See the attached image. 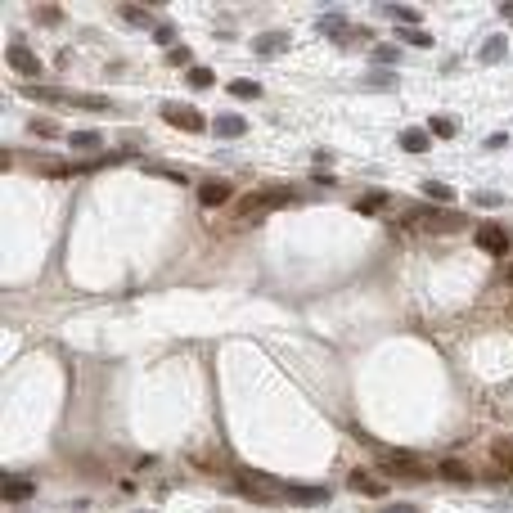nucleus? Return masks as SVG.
Here are the masks:
<instances>
[{
    "mask_svg": "<svg viewBox=\"0 0 513 513\" xmlns=\"http://www.w3.org/2000/svg\"><path fill=\"white\" fill-rule=\"evenodd\" d=\"M401 230H419V234L464 230V212H450V207H410L401 216Z\"/></svg>",
    "mask_w": 513,
    "mask_h": 513,
    "instance_id": "nucleus-1",
    "label": "nucleus"
},
{
    "mask_svg": "<svg viewBox=\"0 0 513 513\" xmlns=\"http://www.w3.org/2000/svg\"><path fill=\"white\" fill-rule=\"evenodd\" d=\"M163 117L171 122V127H180V131H203L207 127V117L194 108V104H163Z\"/></svg>",
    "mask_w": 513,
    "mask_h": 513,
    "instance_id": "nucleus-2",
    "label": "nucleus"
},
{
    "mask_svg": "<svg viewBox=\"0 0 513 513\" xmlns=\"http://www.w3.org/2000/svg\"><path fill=\"white\" fill-rule=\"evenodd\" d=\"M347 487L356 491V496H369V500H383L387 496V482L378 478V473H369V469H351L347 473Z\"/></svg>",
    "mask_w": 513,
    "mask_h": 513,
    "instance_id": "nucleus-3",
    "label": "nucleus"
},
{
    "mask_svg": "<svg viewBox=\"0 0 513 513\" xmlns=\"http://www.w3.org/2000/svg\"><path fill=\"white\" fill-rule=\"evenodd\" d=\"M473 243H478L482 252H491V256H505L509 252V230H505V225H478Z\"/></svg>",
    "mask_w": 513,
    "mask_h": 513,
    "instance_id": "nucleus-4",
    "label": "nucleus"
},
{
    "mask_svg": "<svg viewBox=\"0 0 513 513\" xmlns=\"http://www.w3.org/2000/svg\"><path fill=\"white\" fill-rule=\"evenodd\" d=\"M270 207V198H266V189H252V194H243L239 203H234V225H248L256 212H266Z\"/></svg>",
    "mask_w": 513,
    "mask_h": 513,
    "instance_id": "nucleus-5",
    "label": "nucleus"
},
{
    "mask_svg": "<svg viewBox=\"0 0 513 513\" xmlns=\"http://www.w3.org/2000/svg\"><path fill=\"white\" fill-rule=\"evenodd\" d=\"M9 68L14 72H23V77H41V59H36L32 50H27V45H9Z\"/></svg>",
    "mask_w": 513,
    "mask_h": 513,
    "instance_id": "nucleus-6",
    "label": "nucleus"
},
{
    "mask_svg": "<svg viewBox=\"0 0 513 513\" xmlns=\"http://www.w3.org/2000/svg\"><path fill=\"white\" fill-rule=\"evenodd\" d=\"M234 491L248 496V500H275L270 496V482H261L256 473H234Z\"/></svg>",
    "mask_w": 513,
    "mask_h": 513,
    "instance_id": "nucleus-7",
    "label": "nucleus"
},
{
    "mask_svg": "<svg viewBox=\"0 0 513 513\" xmlns=\"http://www.w3.org/2000/svg\"><path fill=\"white\" fill-rule=\"evenodd\" d=\"M198 203L203 207H225L230 203V180H203V185H198Z\"/></svg>",
    "mask_w": 513,
    "mask_h": 513,
    "instance_id": "nucleus-8",
    "label": "nucleus"
},
{
    "mask_svg": "<svg viewBox=\"0 0 513 513\" xmlns=\"http://www.w3.org/2000/svg\"><path fill=\"white\" fill-rule=\"evenodd\" d=\"M383 473H396V478H423V464L414 459H405V455H383Z\"/></svg>",
    "mask_w": 513,
    "mask_h": 513,
    "instance_id": "nucleus-9",
    "label": "nucleus"
},
{
    "mask_svg": "<svg viewBox=\"0 0 513 513\" xmlns=\"http://www.w3.org/2000/svg\"><path fill=\"white\" fill-rule=\"evenodd\" d=\"M288 45H293L288 32H261V36L252 41V50H256V54H284Z\"/></svg>",
    "mask_w": 513,
    "mask_h": 513,
    "instance_id": "nucleus-10",
    "label": "nucleus"
},
{
    "mask_svg": "<svg viewBox=\"0 0 513 513\" xmlns=\"http://www.w3.org/2000/svg\"><path fill=\"white\" fill-rule=\"evenodd\" d=\"M284 491H288L293 505H325V500H329L325 487H284Z\"/></svg>",
    "mask_w": 513,
    "mask_h": 513,
    "instance_id": "nucleus-11",
    "label": "nucleus"
},
{
    "mask_svg": "<svg viewBox=\"0 0 513 513\" xmlns=\"http://www.w3.org/2000/svg\"><path fill=\"white\" fill-rule=\"evenodd\" d=\"M437 473H441L446 482H473V478H478L464 459H441V464H437Z\"/></svg>",
    "mask_w": 513,
    "mask_h": 513,
    "instance_id": "nucleus-12",
    "label": "nucleus"
},
{
    "mask_svg": "<svg viewBox=\"0 0 513 513\" xmlns=\"http://www.w3.org/2000/svg\"><path fill=\"white\" fill-rule=\"evenodd\" d=\"M0 491H5V500H9V505H23V500H32V482H27V478H5V487H0Z\"/></svg>",
    "mask_w": 513,
    "mask_h": 513,
    "instance_id": "nucleus-13",
    "label": "nucleus"
},
{
    "mask_svg": "<svg viewBox=\"0 0 513 513\" xmlns=\"http://www.w3.org/2000/svg\"><path fill=\"white\" fill-rule=\"evenodd\" d=\"M212 131H216L221 140H239L243 131H248V122H243V117H230V113H225V117H216V122H212Z\"/></svg>",
    "mask_w": 513,
    "mask_h": 513,
    "instance_id": "nucleus-14",
    "label": "nucleus"
},
{
    "mask_svg": "<svg viewBox=\"0 0 513 513\" xmlns=\"http://www.w3.org/2000/svg\"><path fill=\"white\" fill-rule=\"evenodd\" d=\"M509 54V41L505 36H487V41H482V63H500Z\"/></svg>",
    "mask_w": 513,
    "mask_h": 513,
    "instance_id": "nucleus-15",
    "label": "nucleus"
},
{
    "mask_svg": "<svg viewBox=\"0 0 513 513\" xmlns=\"http://www.w3.org/2000/svg\"><path fill=\"white\" fill-rule=\"evenodd\" d=\"M427 131H401V140H396V145L405 149V154H427Z\"/></svg>",
    "mask_w": 513,
    "mask_h": 513,
    "instance_id": "nucleus-16",
    "label": "nucleus"
},
{
    "mask_svg": "<svg viewBox=\"0 0 513 513\" xmlns=\"http://www.w3.org/2000/svg\"><path fill=\"white\" fill-rule=\"evenodd\" d=\"M383 207H387V194H383V189H378V194H360V198H356V212H360V216H378Z\"/></svg>",
    "mask_w": 513,
    "mask_h": 513,
    "instance_id": "nucleus-17",
    "label": "nucleus"
},
{
    "mask_svg": "<svg viewBox=\"0 0 513 513\" xmlns=\"http://www.w3.org/2000/svg\"><path fill=\"white\" fill-rule=\"evenodd\" d=\"M423 194L432 198V203H455V189L446 185V180H423Z\"/></svg>",
    "mask_w": 513,
    "mask_h": 513,
    "instance_id": "nucleus-18",
    "label": "nucleus"
},
{
    "mask_svg": "<svg viewBox=\"0 0 513 513\" xmlns=\"http://www.w3.org/2000/svg\"><path fill=\"white\" fill-rule=\"evenodd\" d=\"M455 131H459V122H455V117H427V136H437V140H450Z\"/></svg>",
    "mask_w": 513,
    "mask_h": 513,
    "instance_id": "nucleus-19",
    "label": "nucleus"
},
{
    "mask_svg": "<svg viewBox=\"0 0 513 513\" xmlns=\"http://www.w3.org/2000/svg\"><path fill=\"white\" fill-rule=\"evenodd\" d=\"M230 95H239V99H261V86H256L252 77H234L230 81Z\"/></svg>",
    "mask_w": 513,
    "mask_h": 513,
    "instance_id": "nucleus-20",
    "label": "nucleus"
},
{
    "mask_svg": "<svg viewBox=\"0 0 513 513\" xmlns=\"http://www.w3.org/2000/svg\"><path fill=\"white\" fill-rule=\"evenodd\" d=\"M68 104H77V108H95V113H108L113 108L104 95H68Z\"/></svg>",
    "mask_w": 513,
    "mask_h": 513,
    "instance_id": "nucleus-21",
    "label": "nucleus"
},
{
    "mask_svg": "<svg viewBox=\"0 0 513 513\" xmlns=\"http://www.w3.org/2000/svg\"><path fill=\"white\" fill-rule=\"evenodd\" d=\"M396 36H401L405 45H419V50H427V45H432V36H427V32H419V27H401Z\"/></svg>",
    "mask_w": 513,
    "mask_h": 513,
    "instance_id": "nucleus-22",
    "label": "nucleus"
},
{
    "mask_svg": "<svg viewBox=\"0 0 513 513\" xmlns=\"http://www.w3.org/2000/svg\"><path fill=\"white\" fill-rule=\"evenodd\" d=\"M374 63L392 68V63H401V50H396V45H374Z\"/></svg>",
    "mask_w": 513,
    "mask_h": 513,
    "instance_id": "nucleus-23",
    "label": "nucleus"
},
{
    "mask_svg": "<svg viewBox=\"0 0 513 513\" xmlns=\"http://www.w3.org/2000/svg\"><path fill=\"white\" fill-rule=\"evenodd\" d=\"M496 469L500 473H513V441H500L496 446Z\"/></svg>",
    "mask_w": 513,
    "mask_h": 513,
    "instance_id": "nucleus-24",
    "label": "nucleus"
},
{
    "mask_svg": "<svg viewBox=\"0 0 513 513\" xmlns=\"http://www.w3.org/2000/svg\"><path fill=\"white\" fill-rule=\"evenodd\" d=\"M383 14H392V18H401L405 27L410 23H419V9H405V5H383Z\"/></svg>",
    "mask_w": 513,
    "mask_h": 513,
    "instance_id": "nucleus-25",
    "label": "nucleus"
},
{
    "mask_svg": "<svg viewBox=\"0 0 513 513\" xmlns=\"http://www.w3.org/2000/svg\"><path fill=\"white\" fill-rule=\"evenodd\" d=\"M72 149H99V131H72Z\"/></svg>",
    "mask_w": 513,
    "mask_h": 513,
    "instance_id": "nucleus-26",
    "label": "nucleus"
},
{
    "mask_svg": "<svg viewBox=\"0 0 513 513\" xmlns=\"http://www.w3.org/2000/svg\"><path fill=\"white\" fill-rule=\"evenodd\" d=\"M342 27H347V18H342V14H325V18H320V32H325V36H338Z\"/></svg>",
    "mask_w": 513,
    "mask_h": 513,
    "instance_id": "nucleus-27",
    "label": "nucleus"
},
{
    "mask_svg": "<svg viewBox=\"0 0 513 513\" xmlns=\"http://www.w3.org/2000/svg\"><path fill=\"white\" fill-rule=\"evenodd\" d=\"M36 18H41V23H50V27H59V23H63V9H59V5H41V9H36Z\"/></svg>",
    "mask_w": 513,
    "mask_h": 513,
    "instance_id": "nucleus-28",
    "label": "nucleus"
},
{
    "mask_svg": "<svg viewBox=\"0 0 513 513\" xmlns=\"http://www.w3.org/2000/svg\"><path fill=\"white\" fill-rule=\"evenodd\" d=\"M216 77H212V68H189V86H198V90H207Z\"/></svg>",
    "mask_w": 513,
    "mask_h": 513,
    "instance_id": "nucleus-29",
    "label": "nucleus"
},
{
    "mask_svg": "<svg viewBox=\"0 0 513 513\" xmlns=\"http://www.w3.org/2000/svg\"><path fill=\"white\" fill-rule=\"evenodd\" d=\"M369 86H396V77H392V72H387V68H369V77H365Z\"/></svg>",
    "mask_w": 513,
    "mask_h": 513,
    "instance_id": "nucleus-30",
    "label": "nucleus"
},
{
    "mask_svg": "<svg viewBox=\"0 0 513 513\" xmlns=\"http://www.w3.org/2000/svg\"><path fill=\"white\" fill-rule=\"evenodd\" d=\"M122 18H127V23H140V27L149 23V14H145L140 5H122Z\"/></svg>",
    "mask_w": 513,
    "mask_h": 513,
    "instance_id": "nucleus-31",
    "label": "nucleus"
},
{
    "mask_svg": "<svg viewBox=\"0 0 513 513\" xmlns=\"http://www.w3.org/2000/svg\"><path fill=\"white\" fill-rule=\"evenodd\" d=\"M473 203H482V207H500L505 198H500V194H491V189H478V194H473Z\"/></svg>",
    "mask_w": 513,
    "mask_h": 513,
    "instance_id": "nucleus-32",
    "label": "nucleus"
},
{
    "mask_svg": "<svg viewBox=\"0 0 513 513\" xmlns=\"http://www.w3.org/2000/svg\"><path fill=\"white\" fill-rule=\"evenodd\" d=\"M154 36H158V45H171V50H176V27H154Z\"/></svg>",
    "mask_w": 513,
    "mask_h": 513,
    "instance_id": "nucleus-33",
    "label": "nucleus"
},
{
    "mask_svg": "<svg viewBox=\"0 0 513 513\" xmlns=\"http://www.w3.org/2000/svg\"><path fill=\"white\" fill-rule=\"evenodd\" d=\"M54 131H59V127H54V122H45V117H36V122H32V136H41V140H50Z\"/></svg>",
    "mask_w": 513,
    "mask_h": 513,
    "instance_id": "nucleus-34",
    "label": "nucleus"
},
{
    "mask_svg": "<svg viewBox=\"0 0 513 513\" xmlns=\"http://www.w3.org/2000/svg\"><path fill=\"white\" fill-rule=\"evenodd\" d=\"M167 63H171V68H185V63H189V50H185V45H176V50L167 54Z\"/></svg>",
    "mask_w": 513,
    "mask_h": 513,
    "instance_id": "nucleus-35",
    "label": "nucleus"
},
{
    "mask_svg": "<svg viewBox=\"0 0 513 513\" xmlns=\"http://www.w3.org/2000/svg\"><path fill=\"white\" fill-rule=\"evenodd\" d=\"M387 513H414V505H387Z\"/></svg>",
    "mask_w": 513,
    "mask_h": 513,
    "instance_id": "nucleus-36",
    "label": "nucleus"
},
{
    "mask_svg": "<svg viewBox=\"0 0 513 513\" xmlns=\"http://www.w3.org/2000/svg\"><path fill=\"white\" fill-rule=\"evenodd\" d=\"M500 18H513V0H505V5H500Z\"/></svg>",
    "mask_w": 513,
    "mask_h": 513,
    "instance_id": "nucleus-37",
    "label": "nucleus"
},
{
    "mask_svg": "<svg viewBox=\"0 0 513 513\" xmlns=\"http://www.w3.org/2000/svg\"><path fill=\"white\" fill-rule=\"evenodd\" d=\"M505 279H513V266H509V270H505Z\"/></svg>",
    "mask_w": 513,
    "mask_h": 513,
    "instance_id": "nucleus-38",
    "label": "nucleus"
}]
</instances>
